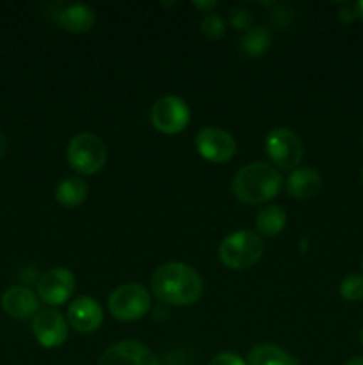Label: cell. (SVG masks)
<instances>
[{"label": "cell", "instance_id": "cell-1", "mask_svg": "<svg viewBox=\"0 0 363 365\" xmlns=\"http://www.w3.org/2000/svg\"><path fill=\"white\" fill-rule=\"evenodd\" d=\"M153 294L166 305H194L203 294V280L194 267L184 262L162 264L152 277Z\"/></svg>", "mask_w": 363, "mask_h": 365}, {"label": "cell", "instance_id": "cell-2", "mask_svg": "<svg viewBox=\"0 0 363 365\" xmlns=\"http://www.w3.org/2000/svg\"><path fill=\"white\" fill-rule=\"evenodd\" d=\"M283 178L267 163H251L242 166L231 182L235 198L246 205H260L274 200L281 191Z\"/></svg>", "mask_w": 363, "mask_h": 365}, {"label": "cell", "instance_id": "cell-3", "mask_svg": "<svg viewBox=\"0 0 363 365\" xmlns=\"http://www.w3.org/2000/svg\"><path fill=\"white\" fill-rule=\"evenodd\" d=\"M219 260L223 266L244 271L255 266L263 255V242L249 230H238L226 235L219 245Z\"/></svg>", "mask_w": 363, "mask_h": 365}, {"label": "cell", "instance_id": "cell-4", "mask_svg": "<svg viewBox=\"0 0 363 365\" xmlns=\"http://www.w3.org/2000/svg\"><path fill=\"white\" fill-rule=\"evenodd\" d=\"M66 159L71 170L80 175H95L105 166L107 148L102 139L91 132H82L71 138L66 148Z\"/></svg>", "mask_w": 363, "mask_h": 365}, {"label": "cell", "instance_id": "cell-5", "mask_svg": "<svg viewBox=\"0 0 363 365\" xmlns=\"http://www.w3.org/2000/svg\"><path fill=\"white\" fill-rule=\"evenodd\" d=\"M109 310L117 321L142 319L152 310V296L141 284L120 285L109 296Z\"/></svg>", "mask_w": 363, "mask_h": 365}, {"label": "cell", "instance_id": "cell-6", "mask_svg": "<svg viewBox=\"0 0 363 365\" xmlns=\"http://www.w3.org/2000/svg\"><path fill=\"white\" fill-rule=\"evenodd\" d=\"M149 120H152L153 128L166 135L180 134L185 130L191 120V109L185 103L184 98L174 95L160 96L152 107L149 113Z\"/></svg>", "mask_w": 363, "mask_h": 365}, {"label": "cell", "instance_id": "cell-7", "mask_svg": "<svg viewBox=\"0 0 363 365\" xmlns=\"http://www.w3.org/2000/svg\"><path fill=\"white\" fill-rule=\"evenodd\" d=\"M302 143L295 132L276 127L267 134L265 153L280 170H295L302 159Z\"/></svg>", "mask_w": 363, "mask_h": 365}, {"label": "cell", "instance_id": "cell-8", "mask_svg": "<svg viewBox=\"0 0 363 365\" xmlns=\"http://www.w3.org/2000/svg\"><path fill=\"white\" fill-rule=\"evenodd\" d=\"M196 150L205 160L223 164L233 159L237 143L230 132L219 127H203L196 135Z\"/></svg>", "mask_w": 363, "mask_h": 365}, {"label": "cell", "instance_id": "cell-9", "mask_svg": "<svg viewBox=\"0 0 363 365\" xmlns=\"http://www.w3.org/2000/svg\"><path fill=\"white\" fill-rule=\"evenodd\" d=\"M38 298L50 307L64 305L75 291V277L66 267H53L39 277Z\"/></svg>", "mask_w": 363, "mask_h": 365}, {"label": "cell", "instance_id": "cell-10", "mask_svg": "<svg viewBox=\"0 0 363 365\" xmlns=\"http://www.w3.org/2000/svg\"><path fill=\"white\" fill-rule=\"evenodd\" d=\"M32 334L39 346L46 349H56L63 346L68 339V321L63 314L53 309L38 310L32 317Z\"/></svg>", "mask_w": 363, "mask_h": 365}, {"label": "cell", "instance_id": "cell-11", "mask_svg": "<svg viewBox=\"0 0 363 365\" xmlns=\"http://www.w3.org/2000/svg\"><path fill=\"white\" fill-rule=\"evenodd\" d=\"M98 365H160L155 353L137 341H121L103 351Z\"/></svg>", "mask_w": 363, "mask_h": 365}, {"label": "cell", "instance_id": "cell-12", "mask_svg": "<svg viewBox=\"0 0 363 365\" xmlns=\"http://www.w3.org/2000/svg\"><path fill=\"white\" fill-rule=\"evenodd\" d=\"M68 323L78 334H93L103 323V310L91 296H78L68 307Z\"/></svg>", "mask_w": 363, "mask_h": 365}, {"label": "cell", "instance_id": "cell-13", "mask_svg": "<svg viewBox=\"0 0 363 365\" xmlns=\"http://www.w3.org/2000/svg\"><path fill=\"white\" fill-rule=\"evenodd\" d=\"M0 303H2L4 312L14 319H25L38 312L39 309L38 294L25 285H14V287L7 289L2 294Z\"/></svg>", "mask_w": 363, "mask_h": 365}, {"label": "cell", "instance_id": "cell-14", "mask_svg": "<svg viewBox=\"0 0 363 365\" xmlns=\"http://www.w3.org/2000/svg\"><path fill=\"white\" fill-rule=\"evenodd\" d=\"M56 20L64 31L71 32V34H84L93 29L96 14L85 4H70V6H63L57 11Z\"/></svg>", "mask_w": 363, "mask_h": 365}, {"label": "cell", "instance_id": "cell-15", "mask_svg": "<svg viewBox=\"0 0 363 365\" xmlns=\"http://www.w3.org/2000/svg\"><path fill=\"white\" fill-rule=\"evenodd\" d=\"M287 192L295 200H312L322 187V177L315 168H295L287 178Z\"/></svg>", "mask_w": 363, "mask_h": 365}, {"label": "cell", "instance_id": "cell-16", "mask_svg": "<svg viewBox=\"0 0 363 365\" xmlns=\"http://www.w3.org/2000/svg\"><path fill=\"white\" fill-rule=\"evenodd\" d=\"M88 198V184L78 177H68L56 187V200L60 207L75 209Z\"/></svg>", "mask_w": 363, "mask_h": 365}, {"label": "cell", "instance_id": "cell-17", "mask_svg": "<svg viewBox=\"0 0 363 365\" xmlns=\"http://www.w3.org/2000/svg\"><path fill=\"white\" fill-rule=\"evenodd\" d=\"M248 365H299L298 360L274 344H258L249 351Z\"/></svg>", "mask_w": 363, "mask_h": 365}, {"label": "cell", "instance_id": "cell-18", "mask_svg": "<svg viewBox=\"0 0 363 365\" xmlns=\"http://www.w3.org/2000/svg\"><path fill=\"white\" fill-rule=\"evenodd\" d=\"M287 225V212L280 205H267L256 216V230L265 237H274L283 232Z\"/></svg>", "mask_w": 363, "mask_h": 365}, {"label": "cell", "instance_id": "cell-19", "mask_svg": "<svg viewBox=\"0 0 363 365\" xmlns=\"http://www.w3.org/2000/svg\"><path fill=\"white\" fill-rule=\"evenodd\" d=\"M242 52L249 57H260L269 50L270 46V32L265 27H251L249 31L244 32L241 39Z\"/></svg>", "mask_w": 363, "mask_h": 365}, {"label": "cell", "instance_id": "cell-20", "mask_svg": "<svg viewBox=\"0 0 363 365\" xmlns=\"http://www.w3.org/2000/svg\"><path fill=\"white\" fill-rule=\"evenodd\" d=\"M340 296L345 302H359L363 299V277L349 274L340 282Z\"/></svg>", "mask_w": 363, "mask_h": 365}, {"label": "cell", "instance_id": "cell-21", "mask_svg": "<svg viewBox=\"0 0 363 365\" xmlns=\"http://www.w3.org/2000/svg\"><path fill=\"white\" fill-rule=\"evenodd\" d=\"M199 29H201L203 36H205L206 39L216 41V39H219L221 36L224 34V20L219 16V14L209 13L203 16L201 24H199Z\"/></svg>", "mask_w": 363, "mask_h": 365}, {"label": "cell", "instance_id": "cell-22", "mask_svg": "<svg viewBox=\"0 0 363 365\" xmlns=\"http://www.w3.org/2000/svg\"><path fill=\"white\" fill-rule=\"evenodd\" d=\"M230 25L238 32H246L253 27V16L248 7L235 6L230 9Z\"/></svg>", "mask_w": 363, "mask_h": 365}, {"label": "cell", "instance_id": "cell-23", "mask_svg": "<svg viewBox=\"0 0 363 365\" xmlns=\"http://www.w3.org/2000/svg\"><path fill=\"white\" fill-rule=\"evenodd\" d=\"M209 365H248V364H246L241 356L235 355V353L223 351V353H219V355L214 356V359L210 360Z\"/></svg>", "mask_w": 363, "mask_h": 365}, {"label": "cell", "instance_id": "cell-24", "mask_svg": "<svg viewBox=\"0 0 363 365\" xmlns=\"http://www.w3.org/2000/svg\"><path fill=\"white\" fill-rule=\"evenodd\" d=\"M356 18H358V13H356L354 6L345 4V6H342L340 9H338V20H340L342 24H352Z\"/></svg>", "mask_w": 363, "mask_h": 365}, {"label": "cell", "instance_id": "cell-25", "mask_svg": "<svg viewBox=\"0 0 363 365\" xmlns=\"http://www.w3.org/2000/svg\"><path fill=\"white\" fill-rule=\"evenodd\" d=\"M192 6H194L196 9L203 11L205 14H209V13H212V9H216L217 2L216 0H209V2H192Z\"/></svg>", "mask_w": 363, "mask_h": 365}, {"label": "cell", "instance_id": "cell-26", "mask_svg": "<svg viewBox=\"0 0 363 365\" xmlns=\"http://www.w3.org/2000/svg\"><path fill=\"white\" fill-rule=\"evenodd\" d=\"M6 150H7V139L6 135H4V132L0 130V160H2V157L6 155Z\"/></svg>", "mask_w": 363, "mask_h": 365}, {"label": "cell", "instance_id": "cell-27", "mask_svg": "<svg viewBox=\"0 0 363 365\" xmlns=\"http://www.w3.org/2000/svg\"><path fill=\"white\" fill-rule=\"evenodd\" d=\"M345 365H363V356H354V359L349 360Z\"/></svg>", "mask_w": 363, "mask_h": 365}, {"label": "cell", "instance_id": "cell-28", "mask_svg": "<svg viewBox=\"0 0 363 365\" xmlns=\"http://www.w3.org/2000/svg\"><path fill=\"white\" fill-rule=\"evenodd\" d=\"M354 7H356V13H358V18H362V21H363V2L354 4Z\"/></svg>", "mask_w": 363, "mask_h": 365}, {"label": "cell", "instance_id": "cell-29", "mask_svg": "<svg viewBox=\"0 0 363 365\" xmlns=\"http://www.w3.org/2000/svg\"><path fill=\"white\" fill-rule=\"evenodd\" d=\"M306 242H308V239L302 237L301 239V250H302V252H306V246H308V245H306Z\"/></svg>", "mask_w": 363, "mask_h": 365}, {"label": "cell", "instance_id": "cell-30", "mask_svg": "<svg viewBox=\"0 0 363 365\" xmlns=\"http://www.w3.org/2000/svg\"><path fill=\"white\" fill-rule=\"evenodd\" d=\"M359 342H362V346H363V328H362V331H359Z\"/></svg>", "mask_w": 363, "mask_h": 365}, {"label": "cell", "instance_id": "cell-31", "mask_svg": "<svg viewBox=\"0 0 363 365\" xmlns=\"http://www.w3.org/2000/svg\"><path fill=\"white\" fill-rule=\"evenodd\" d=\"M359 180H362V184H363V168H362V173H359Z\"/></svg>", "mask_w": 363, "mask_h": 365}, {"label": "cell", "instance_id": "cell-32", "mask_svg": "<svg viewBox=\"0 0 363 365\" xmlns=\"http://www.w3.org/2000/svg\"><path fill=\"white\" fill-rule=\"evenodd\" d=\"M362 271H363V257H362Z\"/></svg>", "mask_w": 363, "mask_h": 365}, {"label": "cell", "instance_id": "cell-33", "mask_svg": "<svg viewBox=\"0 0 363 365\" xmlns=\"http://www.w3.org/2000/svg\"><path fill=\"white\" fill-rule=\"evenodd\" d=\"M362 143H363V135H362Z\"/></svg>", "mask_w": 363, "mask_h": 365}]
</instances>
